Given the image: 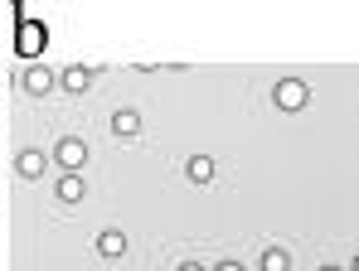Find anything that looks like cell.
Segmentation results:
<instances>
[{
	"instance_id": "9a60e30c",
	"label": "cell",
	"mask_w": 359,
	"mask_h": 271,
	"mask_svg": "<svg viewBox=\"0 0 359 271\" xmlns=\"http://www.w3.org/2000/svg\"><path fill=\"white\" fill-rule=\"evenodd\" d=\"M350 271H359V257H355V267H350Z\"/></svg>"
},
{
	"instance_id": "8fae6325",
	"label": "cell",
	"mask_w": 359,
	"mask_h": 271,
	"mask_svg": "<svg viewBox=\"0 0 359 271\" xmlns=\"http://www.w3.org/2000/svg\"><path fill=\"white\" fill-rule=\"evenodd\" d=\"M97 252H102V257H121V252H126V237H121V232H102V237H97Z\"/></svg>"
},
{
	"instance_id": "52a82bcc",
	"label": "cell",
	"mask_w": 359,
	"mask_h": 271,
	"mask_svg": "<svg viewBox=\"0 0 359 271\" xmlns=\"http://www.w3.org/2000/svg\"><path fill=\"white\" fill-rule=\"evenodd\" d=\"M59 83H63V88H68V92H83V88H88V83H93V73H88V68H78V63H73V68H63V73H59Z\"/></svg>"
},
{
	"instance_id": "3957f363",
	"label": "cell",
	"mask_w": 359,
	"mask_h": 271,
	"mask_svg": "<svg viewBox=\"0 0 359 271\" xmlns=\"http://www.w3.org/2000/svg\"><path fill=\"white\" fill-rule=\"evenodd\" d=\"M83 160H88V146H83L78 136H63V141H59V165L68 169V174H78Z\"/></svg>"
},
{
	"instance_id": "5b68a950",
	"label": "cell",
	"mask_w": 359,
	"mask_h": 271,
	"mask_svg": "<svg viewBox=\"0 0 359 271\" xmlns=\"http://www.w3.org/2000/svg\"><path fill=\"white\" fill-rule=\"evenodd\" d=\"M15 169H20L25 179H39V174L49 169V155H44V151H20V160H15Z\"/></svg>"
},
{
	"instance_id": "30bf717a",
	"label": "cell",
	"mask_w": 359,
	"mask_h": 271,
	"mask_svg": "<svg viewBox=\"0 0 359 271\" xmlns=\"http://www.w3.org/2000/svg\"><path fill=\"white\" fill-rule=\"evenodd\" d=\"M189 179H194V184H209V179H214V160H209V155H194V160H189Z\"/></svg>"
},
{
	"instance_id": "277c9868",
	"label": "cell",
	"mask_w": 359,
	"mask_h": 271,
	"mask_svg": "<svg viewBox=\"0 0 359 271\" xmlns=\"http://www.w3.org/2000/svg\"><path fill=\"white\" fill-rule=\"evenodd\" d=\"M54 88V73L44 68V63H34V68H25V92H34V97H44Z\"/></svg>"
},
{
	"instance_id": "6da1fadb",
	"label": "cell",
	"mask_w": 359,
	"mask_h": 271,
	"mask_svg": "<svg viewBox=\"0 0 359 271\" xmlns=\"http://www.w3.org/2000/svg\"><path fill=\"white\" fill-rule=\"evenodd\" d=\"M44 44H49V29H44V25H34V20H20V34H15L20 58H39V54H44Z\"/></svg>"
},
{
	"instance_id": "7c38bea8",
	"label": "cell",
	"mask_w": 359,
	"mask_h": 271,
	"mask_svg": "<svg viewBox=\"0 0 359 271\" xmlns=\"http://www.w3.org/2000/svg\"><path fill=\"white\" fill-rule=\"evenodd\" d=\"M214 271H243V267H238V262H219Z\"/></svg>"
},
{
	"instance_id": "8992f818",
	"label": "cell",
	"mask_w": 359,
	"mask_h": 271,
	"mask_svg": "<svg viewBox=\"0 0 359 271\" xmlns=\"http://www.w3.org/2000/svg\"><path fill=\"white\" fill-rule=\"evenodd\" d=\"M83 194H88V184H83V174H63V179H59V199H63V204H78Z\"/></svg>"
},
{
	"instance_id": "4fadbf2b",
	"label": "cell",
	"mask_w": 359,
	"mask_h": 271,
	"mask_svg": "<svg viewBox=\"0 0 359 271\" xmlns=\"http://www.w3.org/2000/svg\"><path fill=\"white\" fill-rule=\"evenodd\" d=\"M180 271H204V267H199V262H184V267H180Z\"/></svg>"
},
{
	"instance_id": "ba28073f",
	"label": "cell",
	"mask_w": 359,
	"mask_h": 271,
	"mask_svg": "<svg viewBox=\"0 0 359 271\" xmlns=\"http://www.w3.org/2000/svg\"><path fill=\"white\" fill-rule=\"evenodd\" d=\"M112 131H117V136H136V131H141V116L131 107H121L117 116H112Z\"/></svg>"
},
{
	"instance_id": "9c48e42d",
	"label": "cell",
	"mask_w": 359,
	"mask_h": 271,
	"mask_svg": "<svg viewBox=\"0 0 359 271\" xmlns=\"http://www.w3.org/2000/svg\"><path fill=\"white\" fill-rule=\"evenodd\" d=\"M257 267H262V271H292V257H287V252H282V247H267V252H262V262H257Z\"/></svg>"
},
{
	"instance_id": "7a4b0ae2",
	"label": "cell",
	"mask_w": 359,
	"mask_h": 271,
	"mask_svg": "<svg viewBox=\"0 0 359 271\" xmlns=\"http://www.w3.org/2000/svg\"><path fill=\"white\" fill-rule=\"evenodd\" d=\"M272 97H277V107H282V111H301V107H306V97H311V92H306V83H301V78H282Z\"/></svg>"
},
{
	"instance_id": "5bb4252c",
	"label": "cell",
	"mask_w": 359,
	"mask_h": 271,
	"mask_svg": "<svg viewBox=\"0 0 359 271\" xmlns=\"http://www.w3.org/2000/svg\"><path fill=\"white\" fill-rule=\"evenodd\" d=\"M320 271H340V267H320Z\"/></svg>"
}]
</instances>
